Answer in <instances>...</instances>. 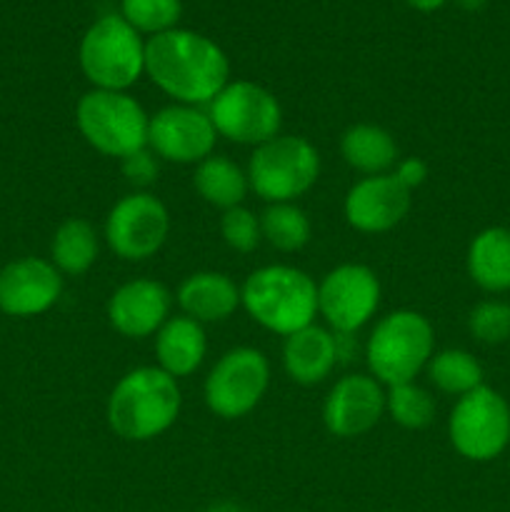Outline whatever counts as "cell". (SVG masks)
<instances>
[{"label": "cell", "mask_w": 510, "mask_h": 512, "mask_svg": "<svg viewBox=\"0 0 510 512\" xmlns=\"http://www.w3.org/2000/svg\"><path fill=\"white\" fill-rule=\"evenodd\" d=\"M145 73L180 105H208L228 85L230 63L220 45L173 28L145 43Z\"/></svg>", "instance_id": "obj_1"}, {"label": "cell", "mask_w": 510, "mask_h": 512, "mask_svg": "<svg viewBox=\"0 0 510 512\" xmlns=\"http://www.w3.org/2000/svg\"><path fill=\"white\" fill-rule=\"evenodd\" d=\"M178 380L160 368H135L118 380L108 398V425L128 443L163 435L178 420Z\"/></svg>", "instance_id": "obj_2"}, {"label": "cell", "mask_w": 510, "mask_h": 512, "mask_svg": "<svg viewBox=\"0 0 510 512\" xmlns=\"http://www.w3.org/2000/svg\"><path fill=\"white\" fill-rule=\"evenodd\" d=\"M240 303L265 330L293 335L313 325L318 313V285L308 273L290 265H265L248 275Z\"/></svg>", "instance_id": "obj_3"}, {"label": "cell", "mask_w": 510, "mask_h": 512, "mask_svg": "<svg viewBox=\"0 0 510 512\" xmlns=\"http://www.w3.org/2000/svg\"><path fill=\"white\" fill-rule=\"evenodd\" d=\"M435 333L428 318L415 310H395L385 315L365 345L370 375L380 385L413 383L415 375L433 358Z\"/></svg>", "instance_id": "obj_4"}, {"label": "cell", "mask_w": 510, "mask_h": 512, "mask_svg": "<svg viewBox=\"0 0 510 512\" xmlns=\"http://www.w3.org/2000/svg\"><path fill=\"white\" fill-rule=\"evenodd\" d=\"M75 123L88 145L110 158H128L148 148L150 118L123 90L93 88L78 100Z\"/></svg>", "instance_id": "obj_5"}, {"label": "cell", "mask_w": 510, "mask_h": 512, "mask_svg": "<svg viewBox=\"0 0 510 512\" xmlns=\"http://www.w3.org/2000/svg\"><path fill=\"white\" fill-rule=\"evenodd\" d=\"M80 68L98 90H123L145 73V45L123 15L95 20L80 43Z\"/></svg>", "instance_id": "obj_6"}, {"label": "cell", "mask_w": 510, "mask_h": 512, "mask_svg": "<svg viewBox=\"0 0 510 512\" xmlns=\"http://www.w3.org/2000/svg\"><path fill=\"white\" fill-rule=\"evenodd\" d=\"M320 175V155L300 135H278L258 145L248 165V185L273 203H293L308 193Z\"/></svg>", "instance_id": "obj_7"}, {"label": "cell", "mask_w": 510, "mask_h": 512, "mask_svg": "<svg viewBox=\"0 0 510 512\" xmlns=\"http://www.w3.org/2000/svg\"><path fill=\"white\" fill-rule=\"evenodd\" d=\"M448 435L455 453L473 463L495 460L510 445V405L498 390L480 385L450 410Z\"/></svg>", "instance_id": "obj_8"}, {"label": "cell", "mask_w": 510, "mask_h": 512, "mask_svg": "<svg viewBox=\"0 0 510 512\" xmlns=\"http://www.w3.org/2000/svg\"><path fill=\"white\" fill-rule=\"evenodd\" d=\"M215 133L240 145H263L278 138L283 110L278 98L250 80L228 83L208 103Z\"/></svg>", "instance_id": "obj_9"}, {"label": "cell", "mask_w": 510, "mask_h": 512, "mask_svg": "<svg viewBox=\"0 0 510 512\" xmlns=\"http://www.w3.org/2000/svg\"><path fill=\"white\" fill-rule=\"evenodd\" d=\"M268 383V358L255 348H233L205 378V405L223 420L243 418L263 400Z\"/></svg>", "instance_id": "obj_10"}, {"label": "cell", "mask_w": 510, "mask_h": 512, "mask_svg": "<svg viewBox=\"0 0 510 512\" xmlns=\"http://www.w3.org/2000/svg\"><path fill=\"white\" fill-rule=\"evenodd\" d=\"M170 215L150 193H130L110 208L105 220V240L118 258L138 263L148 260L165 245Z\"/></svg>", "instance_id": "obj_11"}, {"label": "cell", "mask_w": 510, "mask_h": 512, "mask_svg": "<svg viewBox=\"0 0 510 512\" xmlns=\"http://www.w3.org/2000/svg\"><path fill=\"white\" fill-rule=\"evenodd\" d=\"M378 303L380 280L368 265H338L318 285V313L333 333L353 335L373 318Z\"/></svg>", "instance_id": "obj_12"}, {"label": "cell", "mask_w": 510, "mask_h": 512, "mask_svg": "<svg viewBox=\"0 0 510 512\" xmlns=\"http://www.w3.org/2000/svg\"><path fill=\"white\" fill-rule=\"evenodd\" d=\"M215 125L198 105H168L150 118L148 148L168 163H203L213 155Z\"/></svg>", "instance_id": "obj_13"}, {"label": "cell", "mask_w": 510, "mask_h": 512, "mask_svg": "<svg viewBox=\"0 0 510 512\" xmlns=\"http://www.w3.org/2000/svg\"><path fill=\"white\" fill-rule=\"evenodd\" d=\"M385 413L383 385L373 375H345L330 388L323 405V423L335 438H358L378 425Z\"/></svg>", "instance_id": "obj_14"}, {"label": "cell", "mask_w": 510, "mask_h": 512, "mask_svg": "<svg viewBox=\"0 0 510 512\" xmlns=\"http://www.w3.org/2000/svg\"><path fill=\"white\" fill-rule=\"evenodd\" d=\"M63 278L53 263L20 258L0 270V310L10 318H33L58 303Z\"/></svg>", "instance_id": "obj_15"}, {"label": "cell", "mask_w": 510, "mask_h": 512, "mask_svg": "<svg viewBox=\"0 0 510 512\" xmlns=\"http://www.w3.org/2000/svg\"><path fill=\"white\" fill-rule=\"evenodd\" d=\"M345 220L360 233H388L410 210V190L393 173L368 175L345 195Z\"/></svg>", "instance_id": "obj_16"}, {"label": "cell", "mask_w": 510, "mask_h": 512, "mask_svg": "<svg viewBox=\"0 0 510 512\" xmlns=\"http://www.w3.org/2000/svg\"><path fill=\"white\" fill-rule=\"evenodd\" d=\"M170 298L168 288L158 280L138 278L120 285L108 300V320L115 333L125 338H148L158 333L170 318Z\"/></svg>", "instance_id": "obj_17"}, {"label": "cell", "mask_w": 510, "mask_h": 512, "mask_svg": "<svg viewBox=\"0 0 510 512\" xmlns=\"http://www.w3.org/2000/svg\"><path fill=\"white\" fill-rule=\"evenodd\" d=\"M335 363H338V343H335V333L330 330L313 323L285 338V373L298 385L323 383L333 373Z\"/></svg>", "instance_id": "obj_18"}, {"label": "cell", "mask_w": 510, "mask_h": 512, "mask_svg": "<svg viewBox=\"0 0 510 512\" xmlns=\"http://www.w3.org/2000/svg\"><path fill=\"white\" fill-rule=\"evenodd\" d=\"M178 305L183 315L203 323H223L238 310L240 288L225 273L203 270L180 283Z\"/></svg>", "instance_id": "obj_19"}, {"label": "cell", "mask_w": 510, "mask_h": 512, "mask_svg": "<svg viewBox=\"0 0 510 512\" xmlns=\"http://www.w3.org/2000/svg\"><path fill=\"white\" fill-rule=\"evenodd\" d=\"M205 350H208V343H205L203 325L188 315L168 318L155 335L158 368L173 375L175 380L193 375L203 365Z\"/></svg>", "instance_id": "obj_20"}, {"label": "cell", "mask_w": 510, "mask_h": 512, "mask_svg": "<svg viewBox=\"0 0 510 512\" xmlns=\"http://www.w3.org/2000/svg\"><path fill=\"white\" fill-rule=\"evenodd\" d=\"M468 275L485 293H505L510 290V228L493 225L470 240L468 245Z\"/></svg>", "instance_id": "obj_21"}, {"label": "cell", "mask_w": 510, "mask_h": 512, "mask_svg": "<svg viewBox=\"0 0 510 512\" xmlns=\"http://www.w3.org/2000/svg\"><path fill=\"white\" fill-rule=\"evenodd\" d=\"M340 153L350 168L365 175H383L398 163L395 138L373 123L350 125L340 138Z\"/></svg>", "instance_id": "obj_22"}, {"label": "cell", "mask_w": 510, "mask_h": 512, "mask_svg": "<svg viewBox=\"0 0 510 512\" xmlns=\"http://www.w3.org/2000/svg\"><path fill=\"white\" fill-rule=\"evenodd\" d=\"M193 185L205 203L220 210L238 208L250 188L248 175L225 155H210L203 163H198Z\"/></svg>", "instance_id": "obj_23"}, {"label": "cell", "mask_w": 510, "mask_h": 512, "mask_svg": "<svg viewBox=\"0 0 510 512\" xmlns=\"http://www.w3.org/2000/svg\"><path fill=\"white\" fill-rule=\"evenodd\" d=\"M53 265L60 273L83 275L98 260V233L83 218H70L55 230L50 243Z\"/></svg>", "instance_id": "obj_24"}, {"label": "cell", "mask_w": 510, "mask_h": 512, "mask_svg": "<svg viewBox=\"0 0 510 512\" xmlns=\"http://www.w3.org/2000/svg\"><path fill=\"white\" fill-rule=\"evenodd\" d=\"M428 378L440 393L448 395H468L470 390L480 388L483 385V365L475 360V355H470L468 350L460 348H448L435 353L428 360Z\"/></svg>", "instance_id": "obj_25"}, {"label": "cell", "mask_w": 510, "mask_h": 512, "mask_svg": "<svg viewBox=\"0 0 510 512\" xmlns=\"http://www.w3.org/2000/svg\"><path fill=\"white\" fill-rule=\"evenodd\" d=\"M260 233L280 253H295L310 240V220L298 205L273 203L260 215Z\"/></svg>", "instance_id": "obj_26"}, {"label": "cell", "mask_w": 510, "mask_h": 512, "mask_svg": "<svg viewBox=\"0 0 510 512\" xmlns=\"http://www.w3.org/2000/svg\"><path fill=\"white\" fill-rule=\"evenodd\" d=\"M385 410L398 425L408 430L428 428L435 418V400L415 383H400L385 393Z\"/></svg>", "instance_id": "obj_27"}, {"label": "cell", "mask_w": 510, "mask_h": 512, "mask_svg": "<svg viewBox=\"0 0 510 512\" xmlns=\"http://www.w3.org/2000/svg\"><path fill=\"white\" fill-rule=\"evenodd\" d=\"M123 20L138 33L160 35L175 28L183 5L180 0H120Z\"/></svg>", "instance_id": "obj_28"}, {"label": "cell", "mask_w": 510, "mask_h": 512, "mask_svg": "<svg viewBox=\"0 0 510 512\" xmlns=\"http://www.w3.org/2000/svg\"><path fill=\"white\" fill-rule=\"evenodd\" d=\"M468 330L478 343L500 345L510 340V305L503 300H483L468 315Z\"/></svg>", "instance_id": "obj_29"}, {"label": "cell", "mask_w": 510, "mask_h": 512, "mask_svg": "<svg viewBox=\"0 0 510 512\" xmlns=\"http://www.w3.org/2000/svg\"><path fill=\"white\" fill-rule=\"evenodd\" d=\"M220 233H223L225 245L238 253H250L260 245V218H255L248 208L238 205V208L223 210L220 218Z\"/></svg>", "instance_id": "obj_30"}, {"label": "cell", "mask_w": 510, "mask_h": 512, "mask_svg": "<svg viewBox=\"0 0 510 512\" xmlns=\"http://www.w3.org/2000/svg\"><path fill=\"white\" fill-rule=\"evenodd\" d=\"M123 175L138 188H148L158 180V155L150 148L128 155V158H123Z\"/></svg>", "instance_id": "obj_31"}, {"label": "cell", "mask_w": 510, "mask_h": 512, "mask_svg": "<svg viewBox=\"0 0 510 512\" xmlns=\"http://www.w3.org/2000/svg\"><path fill=\"white\" fill-rule=\"evenodd\" d=\"M393 175L410 190V193H413V190L420 188V185L425 183V178H428V165H425V160L420 158L400 160Z\"/></svg>", "instance_id": "obj_32"}, {"label": "cell", "mask_w": 510, "mask_h": 512, "mask_svg": "<svg viewBox=\"0 0 510 512\" xmlns=\"http://www.w3.org/2000/svg\"><path fill=\"white\" fill-rule=\"evenodd\" d=\"M205 512H248V510L240 508V505L233 503V500H218V503L208 505Z\"/></svg>", "instance_id": "obj_33"}, {"label": "cell", "mask_w": 510, "mask_h": 512, "mask_svg": "<svg viewBox=\"0 0 510 512\" xmlns=\"http://www.w3.org/2000/svg\"><path fill=\"white\" fill-rule=\"evenodd\" d=\"M405 3H408L410 8L423 10V13H430V10H438L440 5L445 3V0H405Z\"/></svg>", "instance_id": "obj_34"}, {"label": "cell", "mask_w": 510, "mask_h": 512, "mask_svg": "<svg viewBox=\"0 0 510 512\" xmlns=\"http://www.w3.org/2000/svg\"><path fill=\"white\" fill-rule=\"evenodd\" d=\"M458 3L463 5L465 10H480L485 3H488V0H458Z\"/></svg>", "instance_id": "obj_35"}]
</instances>
